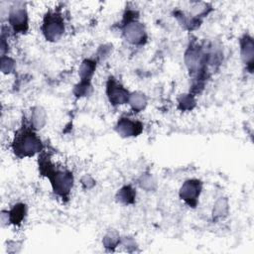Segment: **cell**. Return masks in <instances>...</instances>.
<instances>
[{"label": "cell", "mask_w": 254, "mask_h": 254, "mask_svg": "<svg viewBox=\"0 0 254 254\" xmlns=\"http://www.w3.org/2000/svg\"><path fill=\"white\" fill-rule=\"evenodd\" d=\"M39 171L42 176L49 179L53 191L58 196L63 199H68L73 187V175L71 172L55 167L47 154L39 156Z\"/></svg>", "instance_id": "cell-1"}, {"label": "cell", "mask_w": 254, "mask_h": 254, "mask_svg": "<svg viewBox=\"0 0 254 254\" xmlns=\"http://www.w3.org/2000/svg\"><path fill=\"white\" fill-rule=\"evenodd\" d=\"M44 145L35 130L30 126L24 125L15 134L12 142L14 154L19 158L32 157L37 153L42 152Z\"/></svg>", "instance_id": "cell-2"}, {"label": "cell", "mask_w": 254, "mask_h": 254, "mask_svg": "<svg viewBox=\"0 0 254 254\" xmlns=\"http://www.w3.org/2000/svg\"><path fill=\"white\" fill-rule=\"evenodd\" d=\"M122 23V35L128 43L136 46L146 43L147 32L144 24L139 21L136 10H126Z\"/></svg>", "instance_id": "cell-3"}, {"label": "cell", "mask_w": 254, "mask_h": 254, "mask_svg": "<svg viewBox=\"0 0 254 254\" xmlns=\"http://www.w3.org/2000/svg\"><path fill=\"white\" fill-rule=\"evenodd\" d=\"M42 33L49 42H58L64 33V21L60 12L49 11L43 19Z\"/></svg>", "instance_id": "cell-4"}, {"label": "cell", "mask_w": 254, "mask_h": 254, "mask_svg": "<svg viewBox=\"0 0 254 254\" xmlns=\"http://www.w3.org/2000/svg\"><path fill=\"white\" fill-rule=\"evenodd\" d=\"M8 22L15 33L24 34L29 28V17L26 7L22 3H15L8 12Z\"/></svg>", "instance_id": "cell-5"}, {"label": "cell", "mask_w": 254, "mask_h": 254, "mask_svg": "<svg viewBox=\"0 0 254 254\" xmlns=\"http://www.w3.org/2000/svg\"><path fill=\"white\" fill-rule=\"evenodd\" d=\"M106 95L113 106H119L128 103L130 92L116 79L110 75L106 81Z\"/></svg>", "instance_id": "cell-6"}, {"label": "cell", "mask_w": 254, "mask_h": 254, "mask_svg": "<svg viewBox=\"0 0 254 254\" xmlns=\"http://www.w3.org/2000/svg\"><path fill=\"white\" fill-rule=\"evenodd\" d=\"M202 190V183L197 179L187 180L179 190V195L182 200L189 206L195 207L198 203V198Z\"/></svg>", "instance_id": "cell-7"}, {"label": "cell", "mask_w": 254, "mask_h": 254, "mask_svg": "<svg viewBox=\"0 0 254 254\" xmlns=\"http://www.w3.org/2000/svg\"><path fill=\"white\" fill-rule=\"evenodd\" d=\"M143 123L138 120H133L129 117H120L115 124L116 133L123 138L137 137L143 132Z\"/></svg>", "instance_id": "cell-8"}, {"label": "cell", "mask_w": 254, "mask_h": 254, "mask_svg": "<svg viewBox=\"0 0 254 254\" xmlns=\"http://www.w3.org/2000/svg\"><path fill=\"white\" fill-rule=\"evenodd\" d=\"M240 45V57L242 63L246 66L249 72L253 70L254 63V42L253 38L249 34H244L239 42Z\"/></svg>", "instance_id": "cell-9"}, {"label": "cell", "mask_w": 254, "mask_h": 254, "mask_svg": "<svg viewBox=\"0 0 254 254\" xmlns=\"http://www.w3.org/2000/svg\"><path fill=\"white\" fill-rule=\"evenodd\" d=\"M47 123V112L44 107L36 105L32 108L30 116V126L35 130H41Z\"/></svg>", "instance_id": "cell-10"}, {"label": "cell", "mask_w": 254, "mask_h": 254, "mask_svg": "<svg viewBox=\"0 0 254 254\" xmlns=\"http://www.w3.org/2000/svg\"><path fill=\"white\" fill-rule=\"evenodd\" d=\"M116 200L122 204H133L136 199V190L131 185H125L116 192Z\"/></svg>", "instance_id": "cell-11"}, {"label": "cell", "mask_w": 254, "mask_h": 254, "mask_svg": "<svg viewBox=\"0 0 254 254\" xmlns=\"http://www.w3.org/2000/svg\"><path fill=\"white\" fill-rule=\"evenodd\" d=\"M96 61L92 59H85L81 62L78 68V75L80 80L91 81V78L96 70Z\"/></svg>", "instance_id": "cell-12"}, {"label": "cell", "mask_w": 254, "mask_h": 254, "mask_svg": "<svg viewBox=\"0 0 254 254\" xmlns=\"http://www.w3.org/2000/svg\"><path fill=\"white\" fill-rule=\"evenodd\" d=\"M147 103H148V99H147V96L145 95V93H143L141 91L130 92L128 104L130 105L131 109L134 112L143 111L146 108Z\"/></svg>", "instance_id": "cell-13"}, {"label": "cell", "mask_w": 254, "mask_h": 254, "mask_svg": "<svg viewBox=\"0 0 254 254\" xmlns=\"http://www.w3.org/2000/svg\"><path fill=\"white\" fill-rule=\"evenodd\" d=\"M9 213V223L13 225H20L24 220L27 213V206L24 203H16L10 210Z\"/></svg>", "instance_id": "cell-14"}, {"label": "cell", "mask_w": 254, "mask_h": 254, "mask_svg": "<svg viewBox=\"0 0 254 254\" xmlns=\"http://www.w3.org/2000/svg\"><path fill=\"white\" fill-rule=\"evenodd\" d=\"M229 212V202L226 197H219L213 204L212 217L213 219H221L227 216Z\"/></svg>", "instance_id": "cell-15"}, {"label": "cell", "mask_w": 254, "mask_h": 254, "mask_svg": "<svg viewBox=\"0 0 254 254\" xmlns=\"http://www.w3.org/2000/svg\"><path fill=\"white\" fill-rule=\"evenodd\" d=\"M121 242V237L119 235V233L115 230H109L102 239V244L104 246V248L108 249V250H114L117 246H119Z\"/></svg>", "instance_id": "cell-16"}, {"label": "cell", "mask_w": 254, "mask_h": 254, "mask_svg": "<svg viewBox=\"0 0 254 254\" xmlns=\"http://www.w3.org/2000/svg\"><path fill=\"white\" fill-rule=\"evenodd\" d=\"M195 98L192 93H183L178 97V107L182 111H190L195 106Z\"/></svg>", "instance_id": "cell-17"}, {"label": "cell", "mask_w": 254, "mask_h": 254, "mask_svg": "<svg viewBox=\"0 0 254 254\" xmlns=\"http://www.w3.org/2000/svg\"><path fill=\"white\" fill-rule=\"evenodd\" d=\"M137 182L138 186L146 191H154L157 189V182L155 178L149 173L142 174Z\"/></svg>", "instance_id": "cell-18"}, {"label": "cell", "mask_w": 254, "mask_h": 254, "mask_svg": "<svg viewBox=\"0 0 254 254\" xmlns=\"http://www.w3.org/2000/svg\"><path fill=\"white\" fill-rule=\"evenodd\" d=\"M92 92V84L91 81L86 80H79L78 83H76L73 87V94L77 98L85 97L90 95Z\"/></svg>", "instance_id": "cell-19"}, {"label": "cell", "mask_w": 254, "mask_h": 254, "mask_svg": "<svg viewBox=\"0 0 254 254\" xmlns=\"http://www.w3.org/2000/svg\"><path fill=\"white\" fill-rule=\"evenodd\" d=\"M16 63L15 61L8 57V56H3L1 57V71L5 74L11 73L15 69Z\"/></svg>", "instance_id": "cell-20"}, {"label": "cell", "mask_w": 254, "mask_h": 254, "mask_svg": "<svg viewBox=\"0 0 254 254\" xmlns=\"http://www.w3.org/2000/svg\"><path fill=\"white\" fill-rule=\"evenodd\" d=\"M81 186L84 190H91L95 186L94 179L89 175H84L80 180Z\"/></svg>", "instance_id": "cell-21"}, {"label": "cell", "mask_w": 254, "mask_h": 254, "mask_svg": "<svg viewBox=\"0 0 254 254\" xmlns=\"http://www.w3.org/2000/svg\"><path fill=\"white\" fill-rule=\"evenodd\" d=\"M111 51H112V45H109V44L108 45H103L99 48L98 53H97V55H98L97 57L99 59H105L110 55Z\"/></svg>", "instance_id": "cell-22"}, {"label": "cell", "mask_w": 254, "mask_h": 254, "mask_svg": "<svg viewBox=\"0 0 254 254\" xmlns=\"http://www.w3.org/2000/svg\"><path fill=\"white\" fill-rule=\"evenodd\" d=\"M8 51V43L6 42V37L4 34L1 36V45H0V52H1V57L6 56V52Z\"/></svg>", "instance_id": "cell-23"}, {"label": "cell", "mask_w": 254, "mask_h": 254, "mask_svg": "<svg viewBox=\"0 0 254 254\" xmlns=\"http://www.w3.org/2000/svg\"><path fill=\"white\" fill-rule=\"evenodd\" d=\"M0 216H1V224H2V226L8 225L9 224V213H8V210H2Z\"/></svg>", "instance_id": "cell-24"}]
</instances>
